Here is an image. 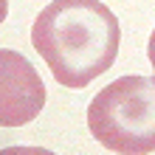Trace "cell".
Wrapping results in <instances>:
<instances>
[{
    "instance_id": "obj_4",
    "label": "cell",
    "mask_w": 155,
    "mask_h": 155,
    "mask_svg": "<svg viewBox=\"0 0 155 155\" xmlns=\"http://www.w3.org/2000/svg\"><path fill=\"white\" fill-rule=\"evenodd\" d=\"M0 155H57L45 147H6Z\"/></svg>"
},
{
    "instance_id": "obj_1",
    "label": "cell",
    "mask_w": 155,
    "mask_h": 155,
    "mask_svg": "<svg viewBox=\"0 0 155 155\" xmlns=\"http://www.w3.org/2000/svg\"><path fill=\"white\" fill-rule=\"evenodd\" d=\"M31 42L62 87L82 90L116 62L121 28L102 0H54L37 14Z\"/></svg>"
},
{
    "instance_id": "obj_2",
    "label": "cell",
    "mask_w": 155,
    "mask_h": 155,
    "mask_svg": "<svg viewBox=\"0 0 155 155\" xmlns=\"http://www.w3.org/2000/svg\"><path fill=\"white\" fill-rule=\"evenodd\" d=\"M87 130L118 155L155 152V76H118L87 104Z\"/></svg>"
},
{
    "instance_id": "obj_5",
    "label": "cell",
    "mask_w": 155,
    "mask_h": 155,
    "mask_svg": "<svg viewBox=\"0 0 155 155\" xmlns=\"http://www.w3.org/2000/svg\"><path fill=\"white\" fill-rule=\"evenodd\" d=\"M147 57H150V65L155 68V28L150 34V45H147Z\"/></svg>"
},
{
    "instance_id": "obj_3",
    "label": "cell",
    "mask_w": 155,
    "mask_h": 155,
    "mask_svg": "<svg viewBox=\"0 0 155 155\" xmlns=\"http://www.w3.org/2000/svg\"><path fill=\"white\" fill-rule=\"evenodd\" d=\"M45 85L20 51H0V124L23 127L45 107Z\"/></svg>"
}]
</instances>
